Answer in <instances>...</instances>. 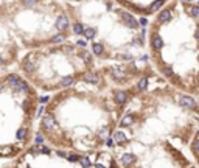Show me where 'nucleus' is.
Wrapping results in <instances>:
<instances>
[{
	"label": "nucleus",
	"mask_w": 199,
	"mask_h": 168,
	"mask_svg": "<svg viewBox=\"0 0 199 168\" xmlns=\"http://www.w3.org/2000/svg\"><path fill=\"white\" fill-rule=\"evenodd\" d=\"M121 19L125 20V24L129 26V28H137V20L132 17L129 13H121Z\"/></svg>",
	"instance_id": "nucleus-1"
},
{
	"label": "nucleus",
	"mask_w": 199,
	"mask_h": 168,
	"mask_svg": "<svg viewBox=\"0 0 199 168\" xmlns=\"http://www.w3.org/2000/svg\"><path fill=\"white\" fill-rule=\"evenodd\" d=\"M67 26H69L67 16H59V17L56 19V28L59 31H64V30H67Z\"/></svg>",
	"instance_id": "nucleus-2"
},
{
	"label": "nucleus",
	"mask_w": 199,
	"mask_h": 168,
	"mask_svg": "<svg viewBox=\"0 0 199 168\" xmlns=\"http://www.w3.org/2000/svg\"><path fill=\"white\" fill-rule=\"evenodd\" d=\"M180 106L182 107H195L196 106V101L193 100L191 97L185 95V97H182V98H180Z\"/></svg>",
	"instance_id": "nucleus-3"
},
{
	"label": "nucleus",
	"mask_w": 199,
	"mask_h": 168,
	"mask_svg": "<svg viewBox=\"0 0 199 168\" xmlns=\"http://www.w3.org/2000/svg\"><path fill=\"white\" fill-rule=\"evenodd\" d=\"M84 81H87V83H90V84H97V83H100V76H97L95 73H86Z\"/></svg>",
	"instance_id": "nucleus-4"
},
{
	"label": "nucleus",
	"mask_w": 199,
	"mask_h": 168,
	"mask_svg": "<svg viewBox=\"0 0 199 168\" xmlns=\"http://www.w3.org/2000/svg\"><path fill=\"white\" fill-rule=\"evenodd\" d=\"M152 47H154V50H162V47H163L162 37H160V36H154L152 37Z\"/></svg>",
	"instance_id": "nucleus-5"
},
{
	"label": "nucleus",
	"mask_w": 199,
	"mask_h": 168,
	"mask_svg": "<svg viewBox=\"0 0 199 168\" xmlns=\"http://www.w3.org/2000/svg\"><path fill=\"white\" fill-rule=\"evenodd\" d=\"M134 160H135V157L132 154H123L121 156V164L123 165H131V164H134Z\"/></svg>",
	"instance_id": "nucleus-6"
},
{
	"label": "nucleus",
	"mask_w": 199,
	"mask_h": 168,
	"mask_svg": "<svg viewBox=\"0 0 199 168\" xmlns=\"http://www.w3.org/2000/svg\"><path fill=\"white\" fill-rule=\"evenodd\" d=\"M126 100H128V94H126V92H117V94H115V101L120 103V104L126 103Z\"/></svg>",
	"instance_id": "nucleus-7"
},
{
	"label": "nucleus",
	"mask_w": 199,
	"mask_h": 168,
	"mask_svg": "<svg viewBox=\"0 0 199 168\" xmlns=\"http://www.w3.org/2000/svg\"><path fill=\"white\" fill-rule=\"evenodd\" d=\"M170 19H171V13L168 11V9H163V11L159 14V20H160V22H162V24L168 22Z\"/></svg>",
	"instance_id": "nucleus-8"
},
{
	"label": "nucleus",
	"mask_w": 199,
	"mask_h": 168,
	"mask_svg": "<svg viewBox=\"0 0 199 168\" xmlns=\"http://www.w3.org/2000/svg\"><path fill=\"white\" fill-rule=\"evenodd\" d=\"M19 83H20L19 76H16V75H9V76H8V84L11 86V87H17Z\"/></svg>",
	"instance_id": "nucleus-9"
},
{
	"label": "nucleus",
	"mask_w": 199,
	"mask_h": 168,
	"mask_svg": "<svg viewBox=\"0 0 199 168\" xmlns=\"http://www.w3.org/2000/svg\"><path fill=\"white\" fill-rule=\"evenodd\" d=\"M112 76H114L115 79H125L126 75H125V72H121L120 69H114V70H112Z\"/></svg>",
	"instance_id": "nucleus-10"
},
{
	"label": "nucleus",
	"mask_w": 199,
	"mask_h": 168,
	"mask_svg": "<svg viewBox=\"0 0 199 168\" xmlns=\"http://www.w3.org/2000/svg\"><path fill=\"white\" fill-rule=\"evenodd\" d=\"M44 126H45L47 129H50V128H53V126H54V120H53V117H52V115H48V117L44 118Z\"/></svg>",
	"instance_id": "nucleus-11"
},
{
	"label": "nucleus",
	"mask_w": 199,
	"mask_h": 168,
	"mask_svg": "<svg viewBox=\"0 0 199 168\" xmlns=\"http://www.w3.org/2000/svg\"><path fill=\"white\" fill-rule=\"evenodd\" d=\"M73 83H75V79L72 76H64L62 79H61V84H62L64 87H69V86H72Z\"/></svg>",
	"instance_id": "nucleus-12"
},
{
	"label": "nucleus",
	"mask_w": 199,
	"mask_h": 168,
	"mask_svg": "<svg viewBox=\"0 0 199 168\" xmlns=\"http://www.w3.org/2000/svg\"><path fill=\"white\" fill-rule=\"evenodd\" d=\"M82 33H84L86 39H93V37H95V30H93V28H86Z\"/></svg>",
	"instance_id": "nucleus-13"
},
{
	"label": "nucleus",
	"mask_w": 199,
	"mask_h": 168,
	"mask_svg": "<svg viewBox=\"0 0 199 168\" xmlns=\"http://www.w3.org/2000/svg\"><path fill=\"white\" fill-rule=\"evenodd\" d=\"M132 122H134V117H132V115H126V117H123V120H121V124H123V126H131Z\"/></svg>",
	"instance_id": "nucleus-14"
},
{
	"label": "nucleus",
	"mask_w": 199,
	"mask_h": 168,
	"mask_svg": "<svg viewBox=\"0 0 199 168\" xmlns=\"http://www.w3.org/2000/svg\"><path fill=\"white\" fill-rule=\"evenodd\" d=\"M104 51V47L101 45V44H93V53H95V55H101V53Z\"/></svg>",
	"instance_id": "nucleus-15"
},
{
	"label": "nucleus",
	"mask_w": 199,
	"mask_h": 168,
	"mask_svg": "<svg viewBox=\"0 0 199 168\" xmlns=\"http://www.w3.org/2000/svg\"><path fill=\"white\" fill-rule=\"evenodd\" d=\"M115 140H117V142H126V135H125V132L117 131V132H115Z\"/></svg>",
	"instance_id": "nucleus-16"
},
{
	"label": "nucleus",
	"mask_w": 199,
	"mask_h": 168,
	"mask_svg": "<svg viewBox=\"0 0 199 168\" xmlns=\"http://www.w3.org/2000/svg\"><path fill=\"white\" fill-rule=\"evenodd\" d=\"M82 31H84V28H82L81 24H75L73 25V33L75 34H82Z\"/></svg>",
	"instance_id": "nucleus-17"
},
{
	"label": "nucleus",
	"mask_w": 199,
	"mask_h": 168,
	"mask_svg": "<svg viewBox=\"0 0 199 168\" xmlns=\"http://www.w3.org/2000/svg\"><path fill=\"white\" fill-rule=\"evenodd\" d=\"M146 86H148V79H146V78H142V79L139 81V86H137V87H139L140 90H145Z\"/></svg>",
	"instance_id": "nucleus-18"
},
{
	"label": "nucleus",
	"mask_w": 199,
	"mask_h": 168,
	"mask_svg": "<svg viewBox=\"0 0 199 168\" xmlns=\"http://www.w3.org/2000/svg\"><path fill=\"white\" fill-rule=\"evenodd\" d=\"M162 5H163V0H157V2H154L151 5V11H156V9H159Z\"/></svg>",
	"instance_id": "nucleus-19"
},
{
	"label": "nucleus",
	"mask_w": 199,
	"mask_h": 168,
	"mask_svg": "<svg viewBox=\"0 0 199 168\" xmlns=\"http://www.w3.org/2000/svg\"><path fill=\"white\" fill-rule=\"evenodd\" d=\"M62 41H64V34H58V36H54L52 39L53 44H59V42H62Z\"/></svg>",
	"instance_id": "nucleus-20"
},
{
	"label": "nucleus",
	"mask_w": 199,
	"mask_h": 168,
	"mask_svg": "<svg viewBox=\"0 0 199 168\" xmlns=\"http://www.w3.org/2000/svg\"><path fill=\"white\" fill-rule=\"evenodd\" d=\"M190 13H191V16H195V17H199V6H191Z\"/></svg>",
	"instance_id": "nucleus-21"
},
{
	"label": "nucleus",
	"mask_w": 199,
	"mask_h": 168,
	"mask_svg": "<svg viewBox=\"0 0 199 168\" xmlns=\"http://www.w3.org/2000/svg\"><path fill=\"white\" fill-rule=\"evenodd\" d=\"M79 160H81V165L82 167H90V160L87 159V157H81Z\"/></svg>",
	"instance_id": "nucleus-22"
},
{
	"label": "nucleus",
	"mask_w": 199,
	"mask_h": 168,
	"mask_svg": "<svg viewBox=\"0 0 199 168\" xmlns=\"http://www.w3.org/2000/svg\"><path fill=\"white\" fill-rule=\"evenodd\" d=\"M37 3V0H24V5L25 6H34Z\"/></svg>",
	"instance_id": "nucleus-23"
},
{
	"label": "nucleus",
	"mask_w": 199,
	"mask_h": 168,
	"mask_svg": "<svg viewBox=\"0 0 199 168\" xmlns=\"http://www.w3.org/2000/svg\"><path fill=\"white\" fill-rule=\"evenodd\" d=\"M81 58H82V61H86V62L90 61V55H89L87 51H82V53H81Z\"/></svg>",
	"instance_id": "nucleus-24"
},
{
	"label": "nucleus",
	"mask_w": 199,
	"mask_h": 168,
	"mask_svg": "<svg viewBox=\"0 0 199 168\" xmlns=\"http://www.w3.org/2000/svg\"><path fill=\"white\" fill-rule=\"evenodd\" d=\"M163 73L167 75V76H171V75H173V70H171V67H165L163 69Z\"/></svg>",
	"instance_id": "nucleus-25"
},
{
	"label": "nucleus",
	"mask_w": 199,
	"mask_h": 168,
	"mask_svg": "<svg viewBox=\"0 0 199 168\" xmlns=\"http://www.w3.org/2000/svg\"><path fill=\"white\" fill-rule=\"evenodd\" d=\"M25 129H19V131H17V139H24L25 137Z\"/></svg>",
	"instance_id": "nucleus-26"
},
{
	"label": "nucleus",
	"mask_w": 199,
	"mask_h": 168,
	"mask_svg": "<svg viewBox=\"0 0 199 168\" xmlns=\"http://www.w3.org/2000/svg\"><path fill=\"white\" fill-rule=\"evenodd\" d=\"M193 149H195V151H198V153H199V139L193 142Z\"/></svg>",
	"instance_id": "nucleus-27"
},
{
	"label": "nucleus",
	"mask_w": 199,
	"mask_h": 168,
	"mask_svg": "<svg viewBox=\"0 0 199 168\" xmlns=\"http://www.w3.org/2000/svg\"><path fill=\"white\" fill-rule=\"evenodd\" d=\"M69 160L70 162H78L79 160V156H69Z\"/></svg>",
	"instance_id": "nucleus-28"
},
{
	"label": "nucleus",
	"mask_w": 199,
	"mask_h": 168,
	"mask_svg": "<svg viewBox=\"0 0 199 168\" xmlns=\"http://www.w3.org/2000/svg\"><path fill=\"white\" fill-rule=\"evenodd\" d=\"M25 70L31 72V70H33V64H31V62H26V64H25Z\"/></svg>",
	"instance_id": "nucleus-29"
},
{
	"label": "nucleus",
	"mask_w": 199,
	"mask_h": 168,
	"mask_svg": "<svg viewBox=\"0 0 199 168\" xmlns=\"http://www.w3.org/2000/svg\"><path fill=\"white\" fill-rule=\"evenodd\" d=\"M140 24H142V25H143V26H145V25H146V24H148V20H146V19H145V17H142V19H140Z\"/></svg>",
	"instance_id": "nucleus-30"
},
{
	"label": "nucleus",
	"mask_w": 199,
	"mask_h": 168,
	"mask_svg": "<svg viewBox=\"0 0 199 168\" xmlns=\"http://www.w3.org/2000/svg\"><path fill=\"white\" fill-rule=\"evenodd\" d=\"M36 143H42V137H41V135H37V137H36Z\"/></svg>",
	"instance_id": "nucleus-31"
},
{
	"label": "nucleus",
	"mask_w": 199,
	"mask_h": 168,
	"mask_svg": "<svg viewBox=\"0 0 199 168\" xmlns=\"http://www.w3.org/2000/svg\"><path fill=\"white\" fill-rule=\"evenodd\" d=\"M107 145H109V146H114V140L109 139V140H107Z\"/></svg>",
	"instance_id": "nucleus-32"
},
{
	"label": "nucleus",
	"mask_w": 199,
	"mask_h": 168,
	"mask_svg": "<svg viewBox=\"0 0 199 168\" xmlns=\"http://www.w3.org/2000/svg\"><path fill=\"white\" fill-rule=\"evenodd\" d=\"M78 45H81V47H84V45H86V42H84V41H78Z\"/></svg>",
	"instance_id": "nucleus-33"
},
{
	"label": "nucleus",
	"mask_w": 199,
	"mask_h": 168,
	"mask_svg": "<svg viewBox=\"0 0 199 168\" xmlns=\"http://www.w3.org/2000/svg\"><path fill=\"white\" fill-rule=\"evenodd\" d=\"M58 156H61V157H65V153H62V151H58Z\"/></svg>",
	"instance_id": "nucleus-34"
},
{
	"label": "nucleus",
	"mask_w": 199,
	"mask_h": 168,
	"mask_svg": "<svg viewBox=\"0 0 199 168\" xmlns=\"http://www.w3.org/2000/svg\"><path fill=\"white\" fill-rule=\"evenodd\" d=\"M196 39H198V41H199V30H198V31H196Z\"/></svg>",
	"instance_id": "nucleus-35"
},
{
	"label": "nucleus",
	"mask_w": 199,
	"mask_h": 168,
	"mask_svg": "<svg viewBox=\"0 0 199 168\" xmlns=\"http://www.w3.org/2000/svg\"><path fill=\"white\" fill-rule=\"evenodd\" d=\"M2 89H3V84H2V83H0V90H2Z\"/></svg>",
	"instance_id": "nucleus-36"
},
{
	"label": "nucleus",
	"mask_w": 199,
	"mask_h": 168,
	"mask_svg": "<svg viewBox=\"0 0 199 168\" xmlns=\"http://www.w3.org/2000/svg\"><path fill=\"white\" fill-rule=\"evenodd\" d=\"M0 64H2V58H0Z\"/></svg>",
	"instance_id": "nucleus-37"
},
{
	"label": "nucleus",
	"mask_w": 199,
	"mask_h": 168,
	"mask_svg": "<svg viewBox=\"0 0 199 168\" xmlns=\"http://www.w3.org/2000/svg\"><path fill=\"white\" fill-rule=\"evenodd\" d=\"M198 135H199V132H198Z\"/></svg>",
	"instance_id": "nucleus-38"
}]
</instances>
